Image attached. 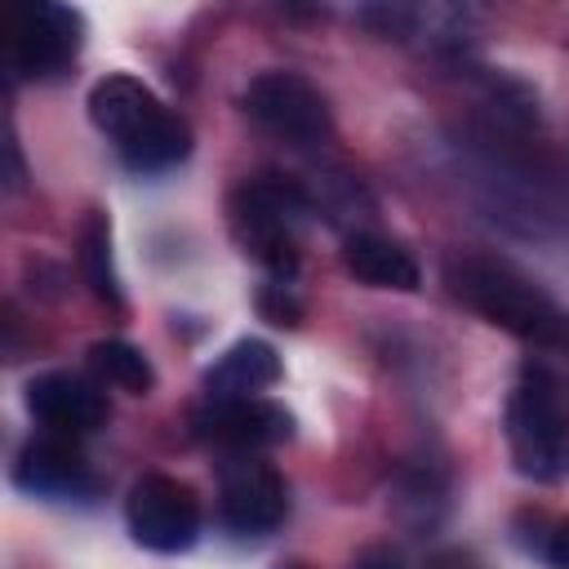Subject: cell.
I'll list each match as a JSON object with an SVG mask.
<instances>
[{
  "label": "cell",
  "instance_id": "1",
  "mask_svg": "<svg viewBox=\"0 0 569 569\" xmlns=\"http://www.w3.org/2000/svg\"><path fill=\"white\" fill-rule=\"evenodd\" d=\"M89 120L116 142L120 160L138 173H160L187 160L191 129L173 116L142 80L133 76H102L89 89Z\"/></svg>",
  "mask_w": 569,
  "mask_h": 569
},
{
  "label": "cell",
  "instance_id": "2",
  "mask_svg": "<svg viewBox=\"0 0 569 569\" xmlns=\"http://www.w3.org/2000/svg\"><path fill=\"white\" fill-rule=\"evenodd\" d=\"M449 284L471 311H480L489 325H498L516 338L551 342L565 329L560 307L525 271H516L502 258H480V253L458 258V262H449Z\"/></svg>",
  "mask_w": 569,
  "mask_h": 569
},
{
  "label": "cell",
  "instance_id": "3",
  "mask_svg": "<svg viewBox=\"0 0 569 569\" xmlns=\"http://www.w3.org/2000/svg\"><path fill=\"white\" fill-rule=\"evenodd\" d=\"M307 213H311L307 196L293 182L271 178V173L240 182L231 196V227H236L244 253H253L280 280H289L298 267V231H302Z\"/></svg>",
  "mask_w": 569,
  "mask_h": 569
},
{
  "label": "cell",
  "instance_id": "4",
  "mask_svg": "<svg viewBox=\"0 0 569 569\" xmlns=\"http://www.w3.org/2000/svg\"><path fill=\"white\" fill-rule=\"evenodd\" d=\"M507 449L525 480L551 485L569 471V413L538 369L507 400Z\"/></svg>",
  "mask_w": 569,
  "mask_h": 569
},
{
  "label": "cell",
  "instance_id": "5",
  "mask_svg": "<svg viewBox=\"0 0 569 569\" xmlns=\"http://www.w3.org/2000/svg\"><path fill=\"white\" fill-rule=\"evenodd\" d=\"M240 102L258 129H267L289 147H316L333 133V111L325 93L298 71H258L244 84Z\"/></svg>",
  "mask_w": 569,
  "mask_h": 569
},
{
  "label": "cell",
  "instance_id": "6",
  "mask_svg": "<svg viewBox=\"0 0 569 569\" xmlns=\"http://www.w3.org/2000/svg\"><path fill=\"white\" fill-rule=\"evenodd\" d=\"M84 44V18L67 4H49V0H27L13 4L4 18V58L9 71L44 80L58 76Z\"/></svg>",
  "mask_w": 569,
  "mask_h": 569
},
{
  "label": "cell",
  "instance_id": "7",
  "mask_svg": "<svg viewBox=\"0 0 569 569\" xmlns=\"http://www.w3.org/2000/svg\"><path fill=\"white\" fill-rule=\"evenodd\" d=\"M124 520L138 547L160 551V556H178L187 547H196L200 538V502L191 493V485L173 480V476H142L133 480L129 498H124Z\"/></svg>",
  "mask_w": 569,
  "mask_h": 569
},
{
  "label": "cell",
  "instance_id": "8",
  "mask_svg": "<svg viewBox=\"0 0 569 569\" xmlns=\"http://www.w3.org/2000/svg\"><path fill=\"white\" fill-rule=\"evenodd\" d=\"M289 511L284 480L253 453H231L218 471V516L231 533H271Z\"/></svg>",
  "mask_w": 569,
  "mask_h": 569
},
{
  "label": "cell",
  "instance_id": "9",
  "mask_svg": "<svg viewBox=\"0 0 569 569\" xmlns=\"http://www.w3.org/2000/svg\"><path fill=\"white\" fill-rule=\"evenodd\" d=\"M191 431L209 445H222L231 453L271 449L293 436V413L276 400L249 396V400H204L191 413Z\"/></svg>",
  "mask_w": 569,
  "mask_h": 569
},
{
  "label": "cell",
  "instance_id": "10",
  "mask_svg": "<svg viewBox=\"0 0 569 569\" xmlns=\"http://www.w3.org/2000/svg\"><path fill=\"white\" fill-rule=\"evenodd\" d=\"M27 409L36 422H44L58 436H89L111 413L98 382H89L84 373H67V369H49V373L31 378L27 382Z\"/></svg>",
  "mask_w": 569,
  "mask_h": 569
},
{
  "label": "cell",
  "instance_id": "11",
  "mask_svg": "<svg viewBox=\"0 0 569 569\" xmlns=\"http://www.w3.org/2000/svg\"><path fill=\"white\" fill-rule=\"evenodd\" d=\"M280 382V356L262 338L231 342L209 369H204V396L209 400H249Z\"/></svg>",
  "mask_w": 569,
  "mask_h": 569
},
{
  "label": "cell",
  "instance_id": "12",
  "mask_svg": "<svg viewBox=\"0 0 569 569\" xmlns=\"http://www.w3.org/2000/svg\"><path fill=\"white\" fill-rule=\"evenodd\" d=\"M13 480L36 498H76L93 489L84 458L67 440H31L13 462Z\"/></svg>",
  "mask_w": 569,
  "mask_h": 569
},
{
  "label": "cell",
  "instance_id": "13",
  "mask_svg": "<svg viewBox=\"0 0 569 569\" xmlns=\"http://www.w3.org/2000/svg\"><path fill=\"white\" fill-rule=\"evenodd\" d=\"M342 267L369 284V289H396V293H413L418 289V262L409 249H400L396 240L387 236H373V231H356L342 240Z\"/></svg>",
  "mask_w": 569,
  "mask_h": 569
},
{
  "label": "cell",
  "instance_id": "14",
  "mask_svg": "<svg viewBox=\"0 0 569 569\" xmlns=\"http://www.w3.org/2000/svg\"><path fill=\"white\" fill-rule=\"evenodd\" d=\"M80 276L89 284V293L107 307H120V276H116V262H111V227H107V213H89L80 222Z\"/></svg>",
  "mask_w": 569,
  "mask_h": 569
},
{
  "label": "cell",
  "instance_id": "15",
  "mask_svg": "<svg viewBox=\"0 0 569 569\" xmlns=\"http://www.w3.org/2000/svg\"><path fill=\"white\" fill-rule=\"evenodd\" d=\"M89 365L98 369L102 382H111V387H120V391L147 396V391L156 387L151 360H147L133 342H124V338H102V342H93V347H89Z\"/></svg>",
  "mask_w": 569,
  "mask_h": 569
},
{
  "label": "cell",
  "instance_id": "16",
  "mask_svg": "<svg viewBox=\"0 0 569 569\" xmlns=\"http://www.w3.org/2000/svg\"><path fill=\"white\" fill-rule=\"evenodd\" d=\"M418 18H422V13H418V9H405V4H369V9L356 13V22H365L373 36H391V40L413 36Z\"/></svg>",
  "mask_w": 569,
  "mask_h": 569
},
{
  "label": "cell",
  "instance_id": "17",
  "mask_svg": "<svg viewBox=\"0 0 569 569\" xmlns=\"http://www.w3.org/2000/svg\"><path fill=\"white\" fill-rule=\"evenodd\" d=\"M351 569H409V565H405V556H400L396 547H382V542H373V547L356 551Z\"/></svg>",
  "mask_w": 569,
  "mask_h": 569
},
{
  "label": "cell",
  "instance_id": "18",
  "mask_svg": "<svg viewBox=\"0 0 569 569\" xmlns=\"http://www.w3.org/2000/svg\"><path fill=\"white\" fill-rule=\"evenodd\" d=\"M542 560L551 569H569V525H556L551 538L542 542Z\"/></svg>",
  "mask_w": 569,
  "mask_h": 569
},
{
  "label": "cell",
  "instance_id": "19",
  "mask_svg": "<svg viewBox=\"0 0 569 569\" xmlns=\"http://www.w3.org/2000/svg\"><path fill=\"white\" fill-rule=\"evenodd\" d=\"M280 569H302V565H280Z\"/></svg>",
  "mask_w": 569,
  "mask_h": 569
}]
</instances>
